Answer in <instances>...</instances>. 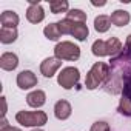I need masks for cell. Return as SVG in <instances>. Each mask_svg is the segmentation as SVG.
Instances as JSON below:
<instances>
[{
  "mask_svg": "<svg viewBox=\"0 0 131 131\" xmlns=\"http://www.w3.org/2000/svg\"><path fill=\"white\" fill-rule=\"evenodd\" d=\"M110 74V68H108V65L103 63V62H97L93 65V68L90 70L86 79H85V86L88 90H94L97 88Z\"/></svg>",
  "mask_w": 131,
  "mask_h": 131,
  "instance_id": "1",
  "label": "cell"
},
{
  "mask_svg": "<svg viewBox=\"0 0 131 131\" xmlns=\"http://www.w3.org/2000/svg\"><path fill=\"white\" fill-rule=\"evenodd\" d=\"M93 54L97 57H105V56H114L117 52H120L122 49V43L119 39L111 37L108 40H96L93 43Z\"/></svg>",
  "mask_w": 131,
  "mask_h": 131,
  "instance_id": "2",
  "label": "cell"
},
{
  "mask_svg": "<svg viewBox=\"0 0 131 131\" xmlns=\"http://www.w3.org/2000/svg\"><path fill=\"white\" fill-rule=\"evenodd\" d=\"M16 120L23 126H42L46 123L48 117L43 111H19Z\"/></svg>",
  "mask_w": 131,
  "mask_h": 131,
  "instance_id": "3",
  "label": "cell"
},
{
  "mask_svg": "<svg viewBox=\"0 0 131 131\" xmlns=\"http://www.w3.org/2000/svg\"><path fill=\"white\" fill-rule=\"evenodd\" d=\"M54 54L60 60H77L80 57V48L73 42H60L54 48Z\"/></svg>",
  "mask_w": 131,
  "mask_h": 131,
  "instance_id": "4",
  "label": "cell"
},
{
  "mask_svg": "<svg viewBox=\"0 0 131 131\" xmlns=\"http://www.w3.org/2000/svg\"><path fill=\"white\" fill-rule=\"evenodd\" d=\"M80 79V73L77 68L74 67H68V68H63L60 71V74L57 76V82L62 88L65 90H71Z\"/></svg>",
  "mask_w": 131,
  "mask_h": 131,
  "instance_id": "5",
  "label": "cell"
},
{
  "mask_svg": "<svg viewBox=\"0 0 131 131\" xmlns=\"http://www.w3.org/2000/svg\"><path fill=\"white\" fill-rule=\"evenodd\" d=\"M60 67H62V60L60 59H57V57H48L40 65V73L45 77H52Z\"/></svg>",
  "mask_w": 131,
  "mask_h": 131,
  "instance_id": "6",
  "label": "cell"
},
{
  "mask_svg": "<svg viewBox=\"0 0 131 131\" xmlns=\"http://www.w3.org/2000/svg\"><path fill=\"white\" fill-rule=\"evenodd\" d=\"M26 19L31 23H40L45 19V11L39 2H29V6L26 9Z\"/></svg>",
  "mask_w": 131,
  "mask_h": 131,
  "instance_id": "7",
  "label": "cell"
},
{
  "mask_svg": "<svg viewBox=\"0 0 131 131\" xmlns=\"http://www.w3.org/2000/svg\"><path fill=\"white\" fill-rule=\"evenodd\" d=\"M17 85L20 90H29L37 85V77L32 71H22L17 76Z\"/></svg>",
  "mask_w": 131,
  "mask_h": 131,
  "instance_id": "8",
  "label": "cell"
},
{
  "mask_svg": "<svg viewBox=\"0 0 131 131\" xmlns=\"http://www.w3.org/2000/svg\"><path fill=\"white\" fill-rule=\"evenodd\" d=\"M71 105L70 102L67 100H59L56 105H54V116L59 119V120H67L70 116H71Z\"/></svg>",
  "mask_w": 131,
  "mask_h": 131,
  "instance_id": "9",
  "label": "cell"
},
{
  "mask_svg": "<svg viewBox=\"0 0 131 131\" xmlns=\"http://www.w3.org/2000/svg\"><path fill=\"white\" fill-rule=\"evenodd\" d=\"M19 65V59L14 52H5L2 54V57H0V67H2V70L5 71H13L17 68Z\"/></svg>",
  "mask_w": 131,
  "mask_h": 131,
  "instance_id": "10",
  "label": "cell"
},
{
  "mask_svg": "<svg viewBox=\"0 0 131 131\" xmlns=\"http://www.w3.org/2000/svg\"><path fill=\"white\" fill-rule=\"evenodd\" d=\"M26 102L32 108H40L46 102V94L43 91H40V90H36V91H32V93H29L26 96Z\"/></svg>",
  "mask_w": 131,
  "mask_h": 131,
  "instance_id": "11",
  "label": "cell"
},
{
  "mask_svg": "<svg viewBox=\"0 0 131 131\" xmlns=\"http://www.w3.org/2000/svg\"><path fill=\"white\" fill-rule=\"evenodd\" d=\"M0 23H2V28L16 29V26L19 25V16L14 11H5L0 16Z\"/></svg>",
  "mask_w": 131,
  "mask_h": 131,
  "instance_id": "12",
  "label": "cell"
},
{
  "mask_svg": "<svg viewBox=\"0 0 131 131\" xmlns=\"http://www.w3.org/2000/svg\"><path fill=\"white\" fill-rule=\"evenodd\" d=\"M129 13L128 11H123V9H116L113 14H111V23L116 25V26H125L129 23Z\"/></svg>",
  "mask_w": 131,
  "mask_h": 131,
  "instance_id": "13",
  "label": "cell"
},
{
  "mask_svg": "<svg viewBox=\"0 0 131 131\" xmlns=\"http://www.w3.org/2000/svg\"><path fill=\"white\" fill-rule=\"evenodd\" d=\"M111 26V17L108 16H97L94 19V28L97 32H106Z\"/></svg>",
  "mask_w": 131,
  "mask_h": 131,
  "instance_id": "14",
  "label": "cell"
},
{
  "mask_svg": "<svg viewBox=\"0 0 131 131\" xmlns=\"http://www.w3.org/2000/svg\"><path fill=\"white\" fill-rule=\"evenodd\" d=\"M43 34H45V37H46L48 40H54V42L59 40L60 36H62L60 28H59L57 23H49V25H46L45 29H43Z\"/></svg>",
  "mask_w": 131,
  "mask_h": 131,
  "instance_id": "15",
  "label": "cell"
},
{
  "mask_svg": "<svg viewBox=\"0 0 131 131\" xmlns=\"http://www.w3.org/2000/svg\"><path fill=\"white\" fill-rule=\"evenodd\" d=\"M17 39V31L11 28H2L0 29V42L2 43H13Z\"/></svg>",
  "mask_w": 131,
  "mask_h": 131,
  "instance_id": "16",
  "label": "cell"
},
{
  "mask_svg": "<svg viewBox=\"0 0 131 131\" xmlns=\"http://www.w3.org/2000/svg\"><path fill=\"white\" fill-rule=\"evenodd\" d=\"M88 34H90V31H88V26L85 23H74L71 36H74L77 40H85L88 37Z\"/></svg>",
  "mask_w": 131,
  "mask_h": 131,
  "instance_id": "17",
  "label": "cell"
},
{
  "mask_svg": "<svg viewBox=\"0 0 131 131\" xmlns=\"http://www.w3.org/2000/svg\"><path fill=\"white\" fill-rule=\"evenodd\" d=\"M49 9L52 14H60L68 11V2L67 0H52L49 2Z\"/></svg>",
  "mask_w": 131,
  "mask_h": 131,
  "instance_id": "18",
  "label": "cell"
},
{
  "mask_svg": "<svg viewBox=\"0 0 131 131\" xmlns=\"http://www.w3.org/2000/svg\"><path fill=\"white\" fill-rule=\"evenodd\" d=\"M67 19H70L74 23H85L86 22V14L82 9H71L67 13Z\"/></svg>",
  "mask_w": 131,
  "mask_h": 131,
  "instance_id": "19",
  "label": "cell"
},
{
  "mask_svg": "<svg viewBox=\"0 0 131 131\" xmlns=\"http://www.w3.org/2000/svg\"><path fill=\"white\" fill-rule=\"evenodd\" d=\"M57 25H59L62 34H71V32H73V28H74V22H71L70 19H63V20H60Z\"/></svg>",
  "mask_w": 131,
  "mask_h": 131,
  "instance_id": "20",
  "label": "cell"
},
{
  "mask_svg": "<svg viewBox=\"0 0 131 131\" xmlns=\"http://www.w3.org/2000/svg\"><path fill=\"white\" fill-rule=\"evenodd\" d=\"M119 110H120V113H123L126 116H131V99L129 97H122Z\"/></svg>",
  "mask_w": 131,
  "mask_h": 131,
  "instance_id": "21",
  "label": "cell"
},
{
  "mask_svg": "<svg viewBox=\"0 0 131 131\" xmlns=\"http://www.w3.org/2000/svg\"><path fill=\"white\" fill-rule=\"evenodd\" d=\"M90 131H110V125L106 123V122H96V123H93V126H91V129Z\"/></svg>",
  "mask_w": 131,
  "mask_h": 131,
  "instance_id": "22",
  "label": "cell"
},
{
  "mask_svg": "<svg viewBox=\"0 0 131 131\" xmlns=\"http://www.w3.org/2000/svg\"><path fill=\"white\" fill-rule=\"evenodd\" d=\"M0 131H22V129H19V128H14V126H6V128H2Z\"/></svg>",
  "mask_w": 131,
  "mask_h": 131,
  "instance_id": "23",
  "label": "cell"
},
{
  "mask_svg": "<svg viewBox=\"0 0 131 131\" xmlns=\"http://www.w3.org/2000/svg\"><path fill=\"white\" fill-rule=\"evenodd\" d=\"M2 103H3V111H2V117H5V114H6V100H5V97H2Z\"/></svg>",
  "mask_w": 131,
  "mask_h": 131,
  "instance_id": "24",
  "label": "cell"
},
{
  "mask_svg": "<svg viewBox=\"0 0 131 131\" xmlns=\"http://www.w3.org/2000/svg\"><path fill=\"white\" fill-rule=\"evenodd\" d=\"M91 5H94V6H105V5H106V2H99V3H96V2H91Z\"/></svg>",
  "mask_w": 131,
  "mask_h": 131,
  "instance_id": "25",
  "label": "cell"
},
{
  "mask_svg": "<svg viewBox=\"0 0 131 131\" xmlns=\"http://www.w3.org/2000/svg\"><path fill=\"white\" fill-rule=\"evenodd\" d=\"M126 43H128V45L131 46V36H128V39H126Z\"/></svg>",
  "mask_w": 131,
  "mask_h": 131,
  "instance_id": "26",
  "label": "cell"
},
{
  "mask_svg": "<svg viewBox=\"0 0 131 131\" xmlns=\"http://www.w3.org/2000/svg\"><path fill=\"white\" fill-rule=\"evenodd\" d=\"M32 131H43V129H32Z\"/></svg>",
  "mask_w": 131,
  "mask_h": 131,
  "instance_id": "27",
  "label": "cell"
}]
</instances>
